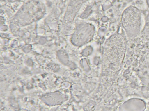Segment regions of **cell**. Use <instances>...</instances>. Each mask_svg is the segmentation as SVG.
I'll return each mask as SVG.
<instances>
[{"label": "cell", "mask_w": 149, "mask_h": 111, "mask_svg": "<svg viewBox=\"0 0 149 111\" xmlns=\"http://www.w3.org/2000/svg\"><path fill=\"white\" fill-rule=\"evenodd\" d=\"M141 23V15L136 8L130 7L124 12L122 17V24L129 38H134L138 35L140 31Z\"/></svg>", "instance_id": "1"}]
</instances>
